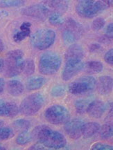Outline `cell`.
Wrapping results in <instances>:
<instances>
[{"label":"cell","instance_id":"cell-44","mask_svg":"<svg viewBox=\"0 0 113 150\" xmlns=\"http://www.w3.org/2000/svg\"><path fill=\"white\" fill-rule=\"evenodd\" d=\"M91 1H95V0H91Z\"/></svg>","mask_w":113,"mask_h":150},{"label":"cell","instance_id":"cell-39","mask_svg":"<svg viewBox=\"0 0 113 150\" xmlns=\"http://www.w3.org/2000/svg\"><path fill=\"white\" fill-rule=\"evenodd\" d=\"M5 81L4 80V78H0V94L2 93L4 89L5 86Z\"/></svg>","mask_w":113,"mask_h":150},{"label":"cell","instance_id":"cell-15","mask_svg":"<svg viewBox=\"0 0 113 150\" xmlns=\"http://www.w3.org/2000/svg\"><path fill=\"white\" fill-rule=\"evenodd\" d=\"M112 78L108 76H103L99 78L97 82V91L101 95H107L112 91Z\"/></svg>","mask_w":113,"mask_h":150},{"label":"cell","instance_id":"cell-36","mask_svg":"<svg viewBox=\"0 0 113 150\" xmlns=\"http://www.w3.org/2000/svg\"><path fill=\"white\" fill-rule=\"evenodd\" d=\"M112 34H113V24L110 23L107 26L106 30V37L108 39L112 40Z\"/></svg>","mask_w":113,"mask_h":150},{"label":"cell","instance_id":"cell-5","mask_svg":"<svg viewBox=\"0 0 113 150\" xmlns=\"http://www.w3.org/2000/svg\"><path fill=\"white\" fill-rule=\"evenodd\" d=\"M45 104V98L39 93H33L26 97L20 105V111L24 116H33L38 113Z\"/></svg>","mask_w":113,"mask_h":150},{"label":"cell","instance_id":"cell-37","mask_svg":"<svg viewBox=\"0 0 113 150\" xmlns=\"http://www.w3.org/2000/svg\"><path fill=\"white\" fill-rule=\"evenodd\" d=\"M89 49H90V52H95L101 49V45H99V44H97V43L92 44V45L90 46Z\"/></svg>","mask_w":113,"mask_h":150},{"label":"cell","instance_id":"cell-8","mask_svg":"<svg viewBox=\"0 0 113 150\" xmlns=\"http://www.w3.org/2000/svg\"><path fill=\"white\" fill-rule=\"evenodd\" d=\"M97 80L92 76H85L80 77L69 85L68 90L72 94L78 95L92 91L96 87Z\"/></svg>","mask_w":113,"mask_h":150},{"label":"cell","instance_id":"cell-41","mask_svg":"<svg viewBox=\"0 0 113 150\" xmlns=\"http://www.w3.org/2000/svg\"><path fill=\"white\" fill-rule=\"evenodd\" d=\"M4 49V45L3 41L0 39V53H1Z\"/></svg>","mask_w":113,"mask_h":150},{"label":"cell","instance_id":"cell-16","mask_svg":"<svg viewBox=\"0 0 113 150\" xmlns=\"http://www.w3.org/2000/svg\"><path fill=\"white\" fill-rule=\"evenodd\" d=\"M84 57V51L79 45L72 44L67 49L65 54V60H82Z\"/></svg>","mask_w":113,"mask_h":150},{"label":"cell","instance_id":"cell-3","mask_svg":"<svg viewBox=\"0 0 113 150\" xmlns=\"http://www.w3.org/2000/svg\"><path fill=\"white\" fill-rule=\"evenodd\" d=\"M24 53L20 49H15L8 52L6 57L5 75L13 78L22 72L24 65Z\"/></svg>","mask_w":113,"mask_h":150},{"label":"cell","instance_id":"cell-6","mask_svg":"<svg viewBox=\"0 0 113 150\" xmlns=\"http://www.w3.org/2000/svg\"><path fill=\"white\" fill-rule=\"evenodd\" d=\"M45 117L51 124L58 125L68 122L70 118V113L64 106L55 105L51 106L45 111Z\"/></svg>","mask_w":113,"mask_h":150},{"label":"cell","instance_id":"cell-28","mask_svg":"<svg viewBox=\"0 0 113 150\" xmlns=\"http://www.w3.org/2000/svg\"><path fill=\"white\" fill-rule=\"evenodd\" d=\"M31 34V29H23L20 28V30L16 32L13 35V40L15 42H20L22 40L28 38Z\"/></svg>","mask_w":113,"mask_h":150},{"label":"cell","instance_id":"cell-27","mask_svg":"<svg viewBox=\"0 0 113 150\" xmlns=\"http://www.w3.org/2000/svg\"><path fill=\"white\" fill-rule=\"evenodd\" d=\"M49 22L51 25L54 26H60L65 23V19L63 18V15L60 14H51L48 17Z\"/></svg>","mask_w":113,"mask_h":150},{"label":"cell","instance_id":"cell-26","mask_svg":"<svg viewBox=\"0 0 113 150\" xmlns=\"http://www.w3.org/2000/svg\"><path fill=\"white\" fill-rule=\"evenodd\" d=\"M13 127L20 131H27L31 127V123L25 119H18L13 122Z\"/></svg>","mask_w":113,"mask_h":150},{"label":"cell","instance_id":"cell-43","mask_svg":"<svg viewBox=\"0 0 113 150\" xmlns=\"http://www.w3.org/2000/svg\"><path fill=\"white\" fill-rule=\"evenodd\" d=\"M6 149V148L4 147H3V146L0 145V150H4Z\"/></svg>","mask_w":113,"mask_h":150},{"label":"cell","instance_id":"cell-32","mask_svg":"<svg viewBox=\"0 0 113 150\" xmlns=\"http://www.w3.org/2000/svg\"><path fill=\"white\" fill-rule=\"evenodd\" d=\"M105 24H106V21L102 17H98L93 21L92 24V28L95 31H98L104 27Z\"/></svg>","mask_w":113,"mask_h":150},{"label":"cell","instance_id":"cell-18","mask_svg":"<svg viewBox=\"0 0 113 150\" xmlns=\"http://www.w3.org/2000/svg\"><path fill=\"white\" fill-rule=\"evenodd\" d=\"M100 127L99 123L95 122L84 123L82 136L85 139L92 137L96 134L98 133Z\"/></svg>","mask_w":113,"mask_h":150},{"label":"cell","instance_id":"cell-35","mask_svg":"<svg viewBox=\"0 0 113 150\" xmlns=\"http://www.w3.org/2000/svg\"><path fill=\"white\" fill-rule=\"evenodd\" d=\"M7 102L3 100H0V116H4L6 115Z\"/></svg>","mask_w":113,"mask_h":150},{"label":"cell","instance_id":"cell-30","mask_svg":"<svg viewBox=\"0 0 113 150\" xmlns=\"http://www.w3.org/2000/svg\"><path fill=\"white\" fill-rule=\"evenodd\" d=\"M20 109H19L18 105L14 103H10L7 102L6 107V115L7 117H14L18 114Z\"/></svg>","mask_w":113,"mask_h":150},{"label":"cell","instance_id":"cell-7","mask_svg":"<svg viewBox=\"0 0 113 150\" xmlns=\"http://www.w3.org/2000/svg\"><path fill=\"white\" fill-rule=\"evenodd\" d=\"M65 26L62 33V38L64 43L71 45L75 43L83 33V26L73 19L69 18L66 21Z\"/></svg>","mask_w":113,"mask_h":150},{"label":"cell","instance_id":"cell-33","mask_svg":"<svg viewBox=\"0 0 113 150\" xmlns=\"http://www.w3.org/2000/svg\"><path fill=\"white\" fill-rule=\"evenodd\" d=\"M90 149L92 150H112L113 147L108 144L102 143H96L93 144Z\"/></svg>","mask_w":113,"mask_h":150},{"label":"cell","instance_id":"cell-24","mask_svg":"<svg viewBox=\"0 0 113 150\" xmlns=\"http://www.w3.org/2000/svg\"><path fill=\"white\" fill-rule=\"evenodd\" d=\"M32 139L33 138L31 133L28 132V131H23L18 135L16 139V143L20 145H24L30 143Z\"/></svg>","mask_w":113,"mask_h":150},{"label":"cell","instance_id":"cell-11","mask_svg":"<svg viewBox=\"0 0 113 150\" xmlns=\"http://www.w3.org/2000/svg\"><path fill=\"white\" fill-rule=\"evenodd\" d=\"M84 64L82 60H68L62 72V78L64 81H68L76 76L83 69Z\"/></svg>","mask_w":113,"mask_h":150},{"label":"cell","instance_id":"cell-10","mask_svg":"<svg viewBox=\"0 0 113 150\" xmlns=\"http://www.w3.org/2000/svg\"><path fill=\"white\" fill-rule=\"evenodd\" d=\"M76 13L80 17L85 19H91L98 15L95 1L91 0H80L76 6Z\"/></svg>","mask_w":113,"mask_h":150},{"label":"cell","instance_id":"cell-13","mask_svg":"<svg viewBox=\"0 0 113 150\" xmlns=\"http://www.w3.org/2000/svg\"><path fill=\"white\" fill-rule=\"evenodd\" d=\"M50 12V15H63L67 12L69 8L68 0H44L42 2Z\"/></svg>","mask_w":113,"mask_h":150},{"label":"cell","instance_id":"cell-20","mask_svg":"<svg viewBox=\"0 0 113 150\" xmlns=\"http://www.w3.org/2000/svg\"><path fill=\"white\" fill-rule=\"evenodd\" d=\"M83 69L88 74H99L103 69V65L99 61H89L84 64Z\"/></svg>","mask_w":113,"mask_h":150},{"label":"cell","instance_id":"cell-12","mask_svg":"<svg viewBox=\"0 0 113 150\" xmlns=\"http://www.w3.org/2000/svg\"><path fill=\"white\" fill-rule=\"evenodd\" d=\"M84 123L83 120L78 118L69 120L65 123L64 129L70 138L77 140L81 137Z\"/></svg>","mask_w":113,"mask_h":150},{"label":"cell","instance_id":"cell-42","mask_svg":"<svg viewBox=\"0 0 113 150\" xmlns=\"http://www.w3.org/2000/svg\"><path fill=\"white\" fill-rule=\"evenodd\" d=\"M4 121L0 120V127H3V126H4Z\"/></svg>","mask_w":113,"mask_h":150},{"label":"cell","instance_id":"cell-4","mask_svg":"<svg viewBox=\"0 0 113 150\" xmlns=\"http://www.w3.org/2000/svg\"><path fill=\"white\" fill-rule=\"evenodd\" d=\"M55 33L53 30L47 28L38 30L31 38V45L35 49L43 51L51 47L54 44Z\"/></svg>","mask_w":113,"mask_h":150},{"label":"cell","instance_id":"cell-2","mask_svg":"<svg viewBox=\"0 0 113 150\" xmlns=\"http://www.w3.org/2000/svg\"><path fill=\"white\" fill-rule=\"evenodd\" d=\"M62 64L60 55L52 51H47L40 56L38 69L41 74L51 76L58 71Z\"/></svg>","mask_w":113,"mask_h":150},{"label":"cell","instance_id":"cell-1","mask_svg":"<svg viewBox=\"0 0 113 150\" xmlns=\"http://www.w3.org/2000/svg\"><path fill=\"white\" fill-rule=\"evenodd\" d=\"M32 138L49 149H62L67 144L66 138L60 132L53 131L47 125H39L32 131Z\"/></svg>","mask_w":113,"mask_h":150},{"label":"cell","instance_id":"cell-14","mask_svg":"<svg viewBox=\"0 0 113 150\" xmlns=\"http://www.w3.org/2000/svg\"><path fill=\"white\" fill-rule=\"evenodd\" d=\"M106 110V106L103 102L97 100L92 101L88 105L87 112L90 116L94 118H100Z\"/></svg>","mask_w":113,"mask_h":150},{"label":"cell","instance_id":"cell-19","mask_svg":"<svg viewBox=\"0 0 113 150\" xmlns=\"http://www.w3.org/2000/svg\"><path fill=\"white\" fill-rule=\"evenodd\" d=\"M45 82L46 79L43 77L33 76L28 79L26 83V87L28 91H35L43 87Z\"/></svg>","mask_w":113,"mask_h":150},{"label":"cell","instance_id":"cell-22","mask_svg":"<svg viewBox=\"0 0 113 150\" xmlns=\"http://www.w3.org/2000/svg\"><path fill=\"white\" fill-rule=\"evenodd\" d=\"M99 135L102 139H108V138L112 137L113 134L112 126L109 124H105L100 127L99 130Z\"/></svg>","mask_w":113,"mask_h":150},{"label":"cell","instance_id":"cell-40","mask_svg":"<svg viewBox=\"0 0 113 150\" xmlns=\"http://www.w3.org/2000/svg\"><path fill=\"white\" fill-rule=\"evenodd\" d=\"M4 68V62L1 58H0V73L2 71V70Z\"/></svg>","mask_w":113,"mask_h":150},{"label":"cell","instance_id":"cell-23","mask_svg":"<svg viewBox=\"0 0 113 150\" xmlns=\"http://www.w3.org/2000/svg\"><path fill=\"white\" fill-rule=\"evenodd\" d=\"M25 4L24 0H0V7H20Z\"/></svg>","mask_w":113,"mask_h":150},{"label":"cell","instance_id":"cell-31","mask_svg":"<svg viewBox=\"0 0 113 150\" xmlns=\"http://www.w3.org/2000/svg\"><path fill=\"white\" fill-rule=\"evenodd\" d=\"M66 88L63 85H57L52 88L51 91V95L53 97H60L65 93Z\"/></svg>","mask_w":113,"mask_h":150},{"label":"cell","instance_id":"cell-29","mask_svg":"<svg viewBox=\"0 0 113 150\" xmlns=\"http://www.w3.org/2000/svg\"><path fill=\"white\" fill-rule=\"evenodd\" d=\"M13 136H14V132L12 129L10 127H5L4 126L0 127V141L8 140L13 138Z\"/></svg>","mask_w":113,"mask_h":150},{"label":"cell","instance_id":"cell-34","mask_svg":"<svg viewBox=\"0 0 113 150\" xmlns=\"http://www.w3.org/2000/svg\"><path fill=\"white\" fill-rule=\"evenodd\" d=\"M104 60L106 62L108 63V64L112 65L113 64V49H111L107 52L105 54Z\"/></svg>","mask_w":113,"mask_h":150},{"label":"cell","instance_id":"cell-21","mask_svg":"<svg viewBox=\"0 0 113 150\" xmlns=\"http://www.w3.org/2000/svg\"><path fill=\"white\" fill-rule=\"evenodd\" d=\"M90 103V101L88 99L77 100L74 103L76 112L78 114H83V113H86Z\"/></svg>","mask_w":113,"mask_h":150},{"label":"cell","instance_id":"cell-17","mask_svg":"<svg viewBox=\"0 0 113 150\" xmlns=\"http://www.w3.org/2000/svg\"><path fill=\"white\" fill-rule=\"evenodd\" d=\"M6 89L10 95L18 96L23 93L24 87L23 84L19 80H11L6 83Z\"/></svg>","mask_w":113,"mask_h":150},{"label":"cell","instance_id":"cell-38","mask_svg":"<svg viewBox=\"0 0 113 150\" xmlns=\"http://www.w3.org/2000/svg\"><path fill=\"white\" fill-rule=\"evenodd\" d=\"M45 147L43 146L42 144L39 143L35 144V145H32L31 147H29V149H33V150H39V149H45Z\"/></svg>","mask_w":113,"mask_h":150},{"label":"cell","instance_id":"cell-9","mask_svg":"<svg viewBox=\"0 0 113 150\" xmlns=\"http://www.w3.org/2000/svg\"><path fill=\"white\" fill-rule=\"evenodd\" d=\"M21 13L23 15L40 20H45L50 15V12L43 3L24 8L21 11Z\"/></svg>","mask_w":113,"mask_h":150},{"label":"cell","instance_id":"cell-25","mask_svg":"<svg viewBox=\"0 0 113 150\" xmlns=\"http://www.w3.org/2000/svg\"><path fill=\"white\" fill-rule=\"evenodd\" d=\"M35 63L33 60L31 59H27L24 62V65H23L22 72L24 73L26 76H31L35 72Z\"/></svg>","mask_w":113,"mask_h":150}]
</instances>
